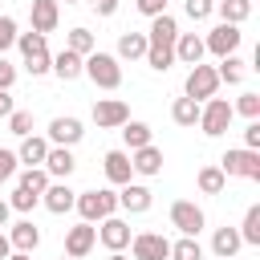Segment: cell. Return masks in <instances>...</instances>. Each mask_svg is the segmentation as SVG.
Returning a JSON list of instances; mask_svg holds the SVG:
<instances>
[{"label":"cell","instance_id":"obj_24","mask_svg":"<svg viewBox=\"0 0 260 260\" xmlns=\"http://www.w3.org/2000/svg\"><path fill=\"white\" fill-rule=\"evenodd\" d=\"M118 57H126V61L146 57V32H122L118 37Z\"/></svg>","mask_w":260,"mask_h":260},{"label":"cell","instance_id":"obj_49","mask_svg":"<svg viewBox=\"0 0 260 260\" xmlns=\"http://www.w3.org/2000/svg\"><path fill=\"white\" fill-rule=\"evenodd\" d=\"M8 211H12V207H8V203H4V199H0V228H4V223H8Z\"/></svg>","mask_w":260,"mask_h":260},{"label":"cell","instance_id":"obj_47","mask_svg":"<svg viewBox=\"0 0 260 260\" xmlns=\"http://www.w3.org/2000/svg\"><path fill=\"white\" fill-rule=\"evenodd\" d=\"M12 256V244H8V236H0V260H8Z\"/></svg>","mask_w":260,"mask_h":260},{"label":"cell","instance_id":"obj_10","mask_svg":"<svg viewBox=\"0 0 260 260\" xmlns=\"http://www.w3.org/2000/svg\"><path fill=\"white\" fill-rule=\"evenodd\" d=\"M171 223H175L183 236H199V228H203V211H199L191 199H179V203H171Z\"/></svg>","mask_w":260,"mask_h":260},{"label":"cell","instance_id":"obj_34","mask_svg":"<svg viewBox=\"0 0 260 260\" xmlns=\"http://www.w3.org/2000/svg\"><path fill=\"white\" fill-rule=\"evenodd\" d=\"M8 130L20 134V138H28V134H32V114H28V110H12V114H8Z\"/></svg>","mask_w":260,"mask_h":260},{"label":"cell","instance_id":"obj_5","mask_svg":"<svg viewBox=\"0 0 260 260\" xmlns=\"http://www.w3.org/2000/svg\"><path fill=\"white\" fill-rule=\"evenodd\" d=\"M219 171L240 179H260V150H228L219 158Z\"/></svg>","mask_w":260,"mask_h":260},{"label":"cell","instance_id":"obj_13","mask_svg":"<svg viewBox=\"0 0 260 260\" xmlns=\"http://www.w3.org/2000/svg\"><path fill=\"white\" fill-rule=\"evenodd\" d=\"M81 122L77 118H53L49 122V138L57 142V146H73V142H81Z\"/></svg>","mask_w":260,"mask_h":260},{"label":"cell","instance_id":"obj_38","mask_svg":"<svg viewBox=\"0 0 260 260\" xmlns=\"http://www.w3.org/2000/svg\"><path fill=\"white\" fill-rule=\"evenodd\" d=\"M232 110H240L244 118H252V122H256V118H260V93H244V98H240Z\"/></svg>","mask_w":260,"mask_h":260},{"label":"cell","instance_id":"obj_44","mask_svg":"<svg viewBox=\"0 0 260 260\" xmlns=\"http://www.w3.org/2000/svg\"><path fill=\"white\" fill-rule=\"evenodd\" d=\"M12 81H16V69L0 57V93H8V89H12Z\"/></svg>","mask_w":260,"mask_h":260},{"label":"cell","instance_id":"obj_51","mask_svg":"<svg viewBox=\"0 0 260 260\" xmlns=\"http://www.w3.org/2000/svg\"><path fill=\"white\" fill-rule=\"evenodd\" d=\"M110 260H126V256H122V252H110Z\"/></svg>","mask_w":260,"mask_h":260},{"label":"cell","instance_id":"obj_17","mask_svg":"<svg viewBox=\"0 0 260 260\" xmlns=\"http://www.w3.org/2000/svg\"><path fill=\"white\" fill-rule=\"evenodd\" d=\"M57 28V0H32V32H53Z\"/></svg>","mask_w":260,"mask_h":260},{"label":"cell","instance_id":"obj_45","mask_svg":"<svg viewBox=\"0 0 260 260\" xmlns=\"http://www.w3.org/2000/svg\"><path fill=\"white\" fill-rule=\"evenodd\" d=\"M244 150H260V122H248V130H244Z\"/></svg>","mask_w":260,"mask_h":260},{"label":"cell","instance_id":"obj_39","mask_svg":"<svg viewBox=\"0 0 260 260\" xmlns=\"http://www.w3.org/2000/svg\"><path fill=\"white\" fill-rule=\"evenodd\" d=\"M37 199H41V195H32V191L16 187V191H12V199H8V207H16V211H32V207H37Z\"/></svg>","mask_w":260,"mask_h":260},{"label":"cell","instance_id":"obj_7","mask_svg":"<svg viewBox=\"0 0 260 260\" xmlns=\"http://www.w3.org/2000/svg\"><path fill=\"white\" fill-rule=\"evenodd\" d=\"M130 248H134V260H167L171 256V240L158 232H138L130 240Z\"/></svg>","mask_w":260,"mask_h":260},{"label":"cell","instance_id":"obj_42","mask_svg":"<svg viewBox=\"0 0 260 260\" xmlns=\"http://www.w3.org/2000/svg\"><path fill=\"white\" fill-rule=\"evenodd\" d=\"M211 8H215L211 0H187V16H191V20H203Z\"/></svg>","mask_w":260,"mask_h":260},{"label":"cell","instance_id":"obj_12","mask_svg":"<svg viewBox=\"0 0 260 260\" xmlns=\"http://www.w3.org/2000/svg\"><path fill=\"white\" fill-rule=\"evenodd\" d=\"M98 240H102L110 252H122V248L130 244V223H126V219H114V215H106V219H102V232H98Z\"/></svg>","mask_w":260,"mask_h":260},{"label":"cell","instance_id":"obj_25","mask_svg":"<svg viewBox=\"0 0 260 260\" xmlns=\"http://www.w3.org/2000/svg\"><path fill=\"white\" fill-rule=\"evenodd\" d=\"M53 73H57L61 81L81 77V57H77V53H69V49H65V53H57V57H53Z\"/></svg>","mask_w":260,"mask_h":260},{"label":"cell","instance_id":"obj_11","mask_svg":"<svg viewBox=\"0 0 260 260\" xmlns=\"http://www.w3.org/2000/svg\"><path fill=\"white\" fill-rule=\"evenodd\" d=\"M93 240H98V228H93V223L69 228V236H65V256H69V260H81V256L93 248Z\"/></svg>","mask_w":260,"mask_h":260},{"label":"cell","instance_id":"obj_3","mask_svg":"<svg viewBox=\"0 0 260 260\" xmlns=\"http://www.w3.org/2000/svg\"><path fill=\"white\" fill-rule=\"evenodd\" d=\"M73 207L81 211V219H85V223H93V219H106V215H114V207H118V195H114V191H81V195L73 199Z\"/></svg>","mask_w":260,"mask_h":260},{"label":"cell","instance_id":"obj_30","mask_svg":"<svg viewBox=\"0 0 260 260\" xmlns=\"http://www.w3.org/2000/svg\"><path fill=\"white\" fill-rule=\"evenodd\" d=\"M223 179H228V175H223L219 167H203V171H199V191H203V195H219V191H223Z\"/></svg>","mask_w":260,"mask_h":260},{"label":"cell","instance_id":"obj_50","mask_svg":"<svg viewBox=\"0 0 260 260\" xmlns=\"http://www.w3.org/2000/svg\"><path fill=\"white\" fill-rule=\"evenodd\" d=\"M8 260H32V256H28V252H12Z\"/></svg>","mask_w":260,"mask_h":260},{"label":"cell","instance_id":"obj_35","mask_svg":"<svg viewBox=\"0 0 260 260\" xmlns=\"http://www.w3.org/2000/svg\"><path fill=\"white\" fill-rule=\"evenodd\" d=\"M16 45H20V53H24V57L45 53V37H41V32H16Z\"/></svg>","mask_w":260,"mask_h":260},{"label":"cell","instance_id":"obj_40","mask_svg":"<svg viewBox=\"0 0 260 260\" xmlns=\"http://www.w3.org/2000/svg\"><path fill=\"white\" fill-rule=\"evenodd\" d=\"M16 45V20L12 16H0V53Z\"/></svg>","mask_w":260,"mask_h":260},{"label":"cell","instance_id":"obj_22","mask_svg":"<svg viewBox=\"0 0 260 260\" xmlns=\"http://www.w3.org/2000/svg\"><path fill=\"white\" fill-rule=\"evenodd\" d=\"M118 207H126V211H146V207H150V191H146L142 183H126L122 195H118Z\"/></svg>","mask_w":260,"mask_h":260},{"label":"cell","instance_id":"obj_23","mask_svg":"<svg viewBox=\"0 0 260 260\" xmlns=\"http://www.w3.org/2000/svg\"><path fill=\"white\" fill-rule=\"evenodd\" d=\"M45 154H49V142H45V138H37V134H28V138L20 142V150H16V158H20V162H28V167L45 162Z\"/></svg>","mask_w":260,"mask_h":260},{"label":"cell","instance_id":"obj_43","mask_svg":"<svg viewBox=\"0 0 260 260\" xmlns=\"http://www.w3.org/2000/svg\"><path fill=\"white\" fill-rule=\"evenodd\" d=\"M138 12H146V16L154 20V16H162V12H167V0H138Z\"/></svg>","mask_w":260,"mask_h":260},{"label":"cell","instance_id":"obj_48","mask_svg":"<svg viewBox=\"0 0 260 260\" xmlns=\"http://www.w3.org/2000/svg\"><path fill=\"white\" fill-rule=\"evenodd\" d=\"M0 114H12V98L8 93H0Z\"/></svg>","mask_w":260,"mask_h":260},{"label":"cell","instance_id":"obj_41","mask_svg":"<svg viewBox=\"0 0 260 260\" xmlns=\"http://www.w3.org/2000/svg\"><path fill=\"white\" fill-rule=\"evenodd\" d=\"M16 175V154L12 150H0V183H8Z\"/></svg>","mask_w":260,"mask_h":260},{"label":"cell","instance_id":"obj_6","mask_svg":"<svg viewBox=\"0 0 260 260\" xmlns=\"http://www.w3.org/2000/svg\"><path fill=\"white\" fill-rule=\"evenodd\" d=\"M215 89H219L215 69L211 65H191V73H187V98L191 102H203V98H215Z\"/></svg>","mask_w":260,"mask_h":260},{"label":"cell","instance_id":"obj_14","mask_svg":"<svg viewBox=\"0 0 260 260\" xmlns=\"http://www.w3.org/2000/svg\"><path fill=\"white\" fill-rule=\"evenodd\" d=\"M8 244H12L16 252H32V248L41 244V232H37V223H32V219H20V223H12V232H8Z\"/></svg>","mask_w":260,"mask_h":260},{"label":"cell","instance_id":"obj_31","mask_svg":"<svg viewBox=\"0 0 260 260\" xmlns=\"http://www.w3.org/2000/svg\"><path fill=\"white\" fill-rule=\"evenodd\" d=\"M16 187H24V191H32V195H45V187H49L45 167H28V171L20 175V183H16Z\"/></svg>","mask_w":260,"mask_h":260},{"label":"cell","instance_id":"obj_46","mask_svg":"<svg viewBox=\"0 0 260 260\" xmlns=\"http://www.w3.org/2000/svg\"><path fill=\"white\" fill-rule=\"evenodd\" d=\"M89 8H93L98 16H114V12H118V0H89Z\"/></svg>","mask_w":260,"mask_h":260},{"label":"cell","instance_id":"obj_4","mask_svg":"<svg viewBox=\"0 0 260 260\" xmlns=\"http://www.w3.org/2000/svg\"><path fill=\"white\" fill-rule=\"evenodd\" d=\"M232 114H236V110H232L223 98H207V106L199 110V126H203V134H207V138H219V134L228 130Z\"/></svg>","mask_w":260,"mask_h":260},{"label":"cell","instance_id":"obj_1","mask_svg":"<svg viewBox=\"0 0 260 260\" xmlns=\"http://www.w3.org/2000/svg\"><path fill=\"white\" fill-rule=\"evenodd\" d=\"M175 41H179V24H175V16H154L150 20V32H146V65L150 69H171V61H175Z\"/></svg>","mask_w":260,"mask_h":260},{"label":"cell","instance_id":"obj_52","mask_svg":"<svg viewBox=\"0 0 260 260\" xmlns=\"http://www.w3.org/2000/svg\"><path fill=\"white\" fill-rule=\"evenodd\" d=\"M61 260H65V256H61Z\"/></svg>","mask_w":260,"mask_h":260},{"label":"cell","instance_id":"obj_15","mask_svg":"<svg viewBox=\"0 0 260 260\" xmlns=\"http://www.w3.org/2000/svg\"><path fill=\"white\" fill-rule=\"evenodd\" d=\"M130 171H138V175H158V171H162V150H158V146H138L134 158H130Z\"/></svg>","mask_w":260,"mask_h":260},{"label":"cell","instance_id":"obj_8","mask_svg":"<svg viewBox=\"0 0 260 260\" xmlns=\"http://www.w3.org/2000/svg\"><path fill=\"white\" fill-rule=\"evenodd\" d=\"M236 45H240V24H215V28L207 32V41H203V49H211L219 61H223V57H232V53H236Z\"/></svg>","mask_w":260,"mask_h":260},{"label":"cell","instance_id":"obj_28","mask_svg":"<svg viewBox=\"0 0 260 260\" xmlns=\"http://www.w3.org/2000/svg\"><path fill=\"white\" fill-rule=\"evenodd\" d=\"M122 138H126V146H130V150L150 146V126H146V122H126V126H122Z\"/></svg>","mask_w":260,"mask_h":260},{"label":"cell","instance_id":"obj_9","mask_svg":"<svg viewBox=\"0 0 260 260\" xmlns=\"http://www.w3.org/2000/svg\"><path fill=\"white\" fill-rule=\"evenodd\" d=\"M93 122H98L102 130L126 126V122H130V106H126V102H118V98H106V102H98V106H93Z\"/></svg>","mask_w":260,"mask_h":260},{"label":"cell","instance_id":"obj_32","mask_svg":"<svg viewBox=\"0 0 260 260\" xmlns=\"http://www.w3.org/2000/svg\"><path fill=\"white\" fill-rule=\"evenodd\" d=\"M240 240H244V244H260V203H252V207H248L244 228H240Z\"/></svg>","mask_w":260,"mask_h":260},{"label":"cell","instance_id":"obj_2","mask_svg":"<svg viewBox=\"0 0 260 260\" xmlns=\"http://www.w3.org/2000/svg\"><path fill=\"white\" fill-rule=\"evenodd\" d=\"M81 73H85L98 89H118V85H122V65H118V57H110V53H89V57L81 61Z\"/></svg>","mask_w":260,"mask_h":260},{"label":"cell","instance_id":"obj_29","mask_svg":"<svg viewBox=\"0 0 260 260\" xmlns=\"http://www.w3.org/2000/svg\"><path fill=\"white\" fill-rule=\"evenodd\" d=\"M171 260H203V248H199V240H195V236H183V240H175V244H171Z\"/></svg>","mask_w":260,"mask_h":260},{"label":"cell","instance_id":"obj_19","mask_svg":"<svg viewBox=\"0 0 260 260\" xmlns=\"http://www.w3.org/2000/svg\"><path fill=\"white\" fill-rule=\"evenodd\" d=\"M240 244H244V240H240L236 228H215V236H211V248H215L219 260H232V256L240 252Z\"/></svg>","mask_w":260,"mask_h":260},{"label":"cell","instance_id":"obj_26","mask_svg":"<svg viewBox=\"0 0 260 260\" xmlns=\"http://www.w3.org/2000/svg\"><path fill=\"white\" fill-rule=\"evenodd\" d=\"M219 16L223 24H240L252 16V0H219Z\"/></svg>","mask_w":260,"mask_h":260},{"label":"cell","instance_id":"obj_37","mask_svg":"<svg viewBox=\"0 0 260 260\" xmlns=\"http://www.w3.org/2000/svg\"><path fill=\"white\" fill-rule=\"evenodd\" d=\"M24 69H28L32 77L49 73V69H53V57H49V49H45V53H32V57H24Z\"/></svg>","mask_w":260,"mask_h":260},{"label":"cell","instance_id":"obj_33","mask_svg":"<svg viewBox=\"0 0 260 260\" xmlns=\"http://www.w3.org/2000/svg\"><path fill=\"white\" fill-rule=\"evenodd\" d=\"M69 53L89 57V53H93V32H89V28H73V32H69Z\"/></svg>","mask_w":260,"mask_h":260},{"label":"cell","instance_id":"obj_20","mask_svg":"<svg viewBox=\"0 0 260 260\" xmlns=\"http://www.w3.org/2000/svg\"><path fill=\"white\" fill-rule=\"evenodd\" d=\"M175 57H179L183 65H199V57H203V41H199L195 32H179V41H175Z\"/></svg>","mask_w":260,"mask_h":260},{"label":"cell","instance_id":"obj_16","mask_svg":"<svg viewBox=\"0 0 260 260\" xmlns=\"http://www.w3.org/2000/svg\"><path fill=\"white\" fill-rule=\"evenodd\" d=\"M41 199H45V207H49V211H53V215H65V211H69V207H73V199H77V195H73V191H69V187H65V183H49V187H45V195H41Z\"/></svg>","mask_w":260,"mask_h":260},{"label":"cell","instance_id":"obj_21","mask_svg":"<svg viewBox=\"0 0 260 260\" xmlns=\"http://www.w3.org/2000/svg\"><path fill=\"white\" fill-rule=\"evenodd\" d=\"M73 154H69V146H57V150H49L45 154V175H61V179H69L73 175Z\"/></svg>","mask_w":260,"mask_h":260},{"label":"cell","instance_id":"obj_27","mask_svg":"<svg viewBox=\"0 0 260 260\" xmlns=\"http://www.w3.org/2000/svg\"><path fill=\"white\" fill-rule=\"evenodd\" d=\"M171 118H175L179 126H195V122H199V102H191V98H175Z\"/></svg>","mask_w":260,"mask_h":260},{"label":"cell","instance_id":"obj_36","mask_svg":"<svg viewBox=\"0 0 260 260\" xmlns=\"http://www.w3.org/2000/svg\"><path fill=\"white\" fill-rule=\"evenodd\" d=\"M215 77H219V81H240V77H244V61H240V57H223V65L215 69Z\"/></svg>","mask_w":260,"mask_h":260},{"label":"cell","instance_id":"obj_18","mask_svg":"<svg viewBox=\"0 0 260 260\" xmlns=\"http://www.w3.org/2000/svg\"><path fill=\"white\" fill-rule=\"evenodd\" d=\"M102 162H106V179H110V183H122V187L130 183V175H134V171H130V154H122V150H110Z\"/></svg>","mask_w":260,"mask_h":260}]
</instances>
